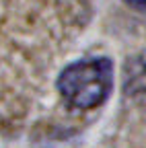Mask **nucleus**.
<instances>
[{
  "label": "nucleus",
  "instance_id": "f257e3e1",
  "mask_svg": "<svg viewBox=\"0 0 146 148\" xmlns=\"http://www.w3.org/2000/svg\"><path fill=\"white\" fill-rule=\"evenodd\" d=\"M90 21V0H0V136L25 130L51 72Z\"/></svg>",
  "mask_w": 146,
  "mask_h": 148
},
{
  "label": "nucleus",
  "instance_id": "f03ea898",
  "mask_svg": "<svg viewBox=\"0 0 146 148\" xmlns=\"http://www.w3.org/2000/svg\"><path fill=\"white\" fill-rule=\"evenodd\" d=\"M62 105L74 113H88L107 103L113 90V62L107 56H88L64 66L56 74Z\"/></svg>",
  "mask_w": 146,
  "mask_h": 148
},
{
  "label": "nucleus",
  "instance_id": "7ed1b4c3",
  "mask_svg": "<svg viewBox=\"0 0 146 148\" xmlns=\"http://www.w3.org/2000/svg\"><path fill=\"white\" fill-rule=\"evenodd\" d=\"M127 6H132L136 10H144V0H123Z\"/></svg>",
  "mask_w": 146,
  "mask_h": 148
}]
</instances>
